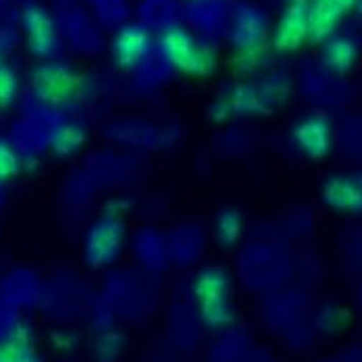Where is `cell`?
Returning <instances> with one entry per match:
<instances>
[{
	"instance_id": "277c9868",
	"label": "cell",
	"mask_w": 362,
	"mask_h": 362,
	"mask_svg": "<svg viewBox=\"0 0 362 362\" xmlns=\"http://www.w3.org/2000/svg\"><path fill=\"white\" fill-rule=\"evenodd\" d=\"M152 40L142 25H125L112 42V54L117 65L132 69L138 67L150 52Z\"/></svg>"
},
{
	"instance_id": "3957f363",
	"label": "cell",
	"mask_w": 362,
	"mask_h": 362,
	"mask_svg": "<svg viewBox=\"0 0 362 362\" xmlns=\"http://www.w3.org/2000/svg\"><path fill=\"white\" fill-rule=\"evenodd\" d=\"M308 6L310 0H288L284 6L273 40L279 50H296L308 37Z\"/></svg>"
},
{
	"instance_id": "8fae6325",
	"label": "cell",
	"mask_w": 362,
	"mask_h": 362,
	"mask_svg": "<svg viewBox=\"0 0 362 362\" xmlns=\"http://www.w3.org/2000/svg\"><path fill=\"white\" fill-rule=\"evenodd\" d=\"M327 200L339 209H362V181L356 177L333 180L325 189Z\"/></svg>"
},
{
	"instance_id": "6da1fadb",
	"label": "cell",
	"mask_w": 362,
	"mask_h": 362,
	"mask_svg": "<svg viewBox=\"0 0 362 362\" xmlns=\"http://www.w3.org/2000/svg\"><path fill=\"white\" fill-rule=\"evenodd\" d=\"M165 57L187 75H209L217 65L215 50L198 44L183 28H171L163 36Z\"/></svg>"
},
{
	"instance_id": "5b68a950",
	"label": "cell",
	"mask_w": 362,
	"mask_h": 362,
	"mask_svg": "<svg viewBox=\"0 0 362 362\" xmlns=\"http://www.w3.org/2000/svg\"><path fill=\"white\" fill-rule=\"evenodd\" d=\"M34 86L40 96L48 103H63L75 92L77 79L67 67L57 63H46L34 71Z\"/></svg>"
},
{
	"instance_id": "9c48e42d",
	"label": "cell",
	"mask_w": 362,
	"mask_h": 362,
	"mask_svg": "<svg viewBox=\"0 0 362 362\" xmlns=\"http://www.w3.org/2000/svg\"><path fill=\"white\" fill-rule=\"evenodd\" d=\"M344 17V11L329 4L325 0H310L308 6V40L313 42H327L335 36V28L339 19Z\"/></svg>"
},
{
	"instance_id": "5bb4252c",
	"label": "cell",
	"mask_w": 362,
	"mask_h": 362,
	"mask_svg": "<svg viewBox=\"0 0 362 362\" xmlns=\"http://www.w3.org/2000/svg\"><path fill=\"white\" fill-rule=\"evenodd\" d=\"M240 229H242V221H240V215H238V213L225 211V213L218 217L217 235L225 242V244H231L233 240H238Z\"/></svg>"
},
{
	"instance_id": "4fadbf2b",
	"label": "cell",
	"mask_w": 362,
	"mask_h": 362,
	"mask_svg": "<svg viewBox=\"0 0 362 362\" xmlns=\"http://www.w3.org/2000/svg\"><path fill=\"white\" fill-rule=\"evenodd\" d=\"M19 94V77L15 69L8 65L0 67V109H6L13 105V100Z\"/></svg>"
},
{
	"instance_id": "ba28073f",
	"label": "cell",
	"mask_w": 362,
	"mask_h": 362,
	"mask_svg": "<svg viewBox=\"0 0 362 362\" xmlns=\"http://www.w3.org/2000/svg\"><path fill=\"white\" fill-rule=\"evenodd\" d=\"M121 248V229L115 221L96 225L88 238V256L94 264H107Z\"/></svg>"
},
{
	"instance_id": "ffe728a7",
	"label": "cell",
	"mask_w": 362,
	"mask_h": 362,
	"mask_svg": "<svg viewBox=\"0 0 362 362\" xmlns=\"http://www.w3.org/2000/svg\"><path fill=\"white\" fill-rule=\"evenodd\" d=\"M0 67H2V61H0Z\"/></svg>"
},
{
	"instance_id": "7c38bea8",
	"label": "cell",
	"mask_w": 362,
	"mask_h": 362,
	"mask_svg": "<svg viewBox=\"0 0 362 362\" xmlns=\"http://www.w3.org/2000/svg\"><path fill=\"white\" fill-rule=\"evenodd\" d=\"M83 142V132L77 125H61L52 138H50V148L57 154H73Z\"/></svg>"
},
{
	"instance_id": "d6986e66",
	"label": "cell",
	"mask_w": 362,
	"mask_h": 362,
	"mask_svg": "<svg viewBox=\"0 0 362 362\" xmlns=\"http://www.w3.org/2000/svg\"><path fill=\"white\" fill-rule=\"evenodd\" d=\"M25 362H37V361H36V358H34V356H30V358H28V361H25Z\"/></svg>"
},
{
	"instance_id": "ac0fdd59",
	"label": "cell",
	"mask_w": 362,
	"mask_h": 362,
	"mask_svg": "<svg viewBox=\"0 0 362 362\" xmlns=\"http://www.w3.org/2000/svg\"><path fill=\"white\" fill-rule=\"evenodd\" d=\"M356 8H358V13L362 15V0H356Z\"/></svg>"
},
{
	"instance_id": "2e32d148",
	"label": "cell",
	"mask_w": 362,
	"mask_h": 362,
	"mask_svg": "<svg viewBox=\"0 0 362 362\" xmlns=\"http://www.w3.org/2000/svg\"><path fill=\"white\" fill-rule=\"evenodd\" d=\"M30 356V348L23 341L11 339L0 344V362H25Z\"/></svg>"
},
{
	"instance_id": "9a60e30c",
	"label": "cell",
	"mask_w": 362,
	"mask_h": 362,
	"mask_svg": "<svg viewBox=\"0 0 362 362\" xmlns=\"http://www.w3.org/2000/svg\"><path fill=\"white\" fill-rule=\"evenodd\" d=\"M19 173V156L17 152L0 140V181L13 180Z\"/></svg>"
},
{
	"instance_id": "7a4b0ae2",
	"label": "cell",
	"mask_w": 362,
	"mask_h": 362,
	"mask_svg": "<svg viewBox=\"0 0 362 362\" xmlns=\"http://www.w3.org/2000/svg\"><path fill=\"white\" fill-rule=\"evenodd\" d=\"M23 28H25V37L32 54L37 59H48L52 57L57 48V32L52 17L36 4L25 6L23 11Z\"/></svg>"
},
{
	"instance_id": "30bf717a",
	"label": "cell",
	"mask_w": 362,
	"mask_h": 362,
	"mask_svg": "<svg viewBox=\"0 0 362 362\" xmlns=\"http://www.w3.org/2000/svg\"><path fill=\"white\" fill-rule=\"evenodd\" d=\"M356 57H358V50H356V44L350 37L333 36L325 42L323 63L331 71H350L354 67V63H356Z\"/></svg>"
},
{
	"instance_id": "8992f818",
	"label": "cell",
	"mask_w": 362,
	"mask_h": 362,
	"mask_svg": "<svg viewBox=\"0 0 362 362\" xmlns=\"http://www.w3.org/2000/svg\"><path fill=\"white\" fill-rule=\"evenodd\" d=\"M264 36H267V21L264 15L252 8L246 6L238 13L235 23H233V44L238 48L246 50H258L264 44Z\"/></svg>"
},
{
	"instance_id": "e0dca14e",
	"label": "cell",
	"mask_w": 362,
	"mask_h": 362,
	"mask_svg": "<svg viewBox=\"0 0 362 362\" xmlns=\"http://www.w3.org/2000/svg\"><path fill=\"white\" fill-rule=\"evenodd\" d=\"M325 2H329V4H333V6H337L339 11H348V8H352L354 4H356V0H325Z\"/></svg>"
},
{
	"instance_id": "52a82bcc",
	"label": "cell",
	"mask_w": 362,
	"mask_h": 362,
	"mask_svg": "<svg viewBox=\"0 0 362 362\" xmlns=\"http://www.w3.org/2000/svg\"><path fill=\"white\" fill-rule=\"evenodd\" d=\"M293 138L302 152L319 158L331 148V127L323 117H308L296 127Z\"/></svg>"
}]
</instances>
